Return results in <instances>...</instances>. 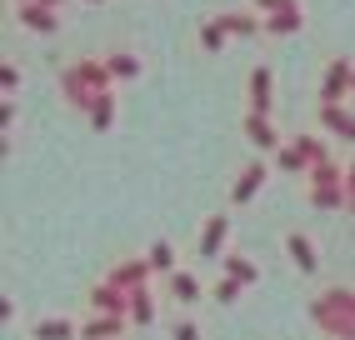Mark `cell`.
I'll return each mask as SVG.
<instances>
[{"instance_id":"cell-1","label":"cell","mask_w":355,"mask_h":340,"mask_svg":"<svg viewBox=\"0 0 355 340\" xmlns=\"http://www.w3.org/2000/svg\"><path fill=\"white\" fill-rule=\"evenodd\" d=\"M350 85H355V65L345 56H336L325 65V76H320V105H345Z\"/></svg>"},{"instance_id":"cell-2","label":"cell","mask_w":355,"mask_h":340,"mask_svg":"<svg viewBox=\"0 0 355 340\" xmlns=\"http://www.w3.org/2000/svg\"><path fill=\"white\" fill-rule=\"evenodd\" d=\"M266 176H270V165H266V160H250V165H241V176H235V185H230V205H245V201H255V196H260V185H266Z\"/></svg>"},{"instance_id":"cell-3","label":"cell","mask_w":355,"mask_h":340,"mask_svg":"<svg viewBox=\"0 0 355 340\" xmlns=\"http://www.w3.org/2000/svg\"><path fill=\"white\" fill-rule=\"evenodd\" d=\"M70 70H76V80L85 85V90H96V95H105L110 90V65L105 60H96V56H80V60H70Z\"/></svg>"},{"instance_id":"cell-4","label":"cell","mask_w":355,"mask_h":340,"mask_svg":"<svg viewBox=\"0 0 355 340\" xmlns=\"http://www.w3.org/2000/svg\"><path fill=\"white\" fill-rule=\"evenodd\" d=\"M241 130L250 135V145H255V151H280V130L270 126V115H255V110H245V120H241Z\"/></svg>"},{"instance_id":"cell-5","label":"cell","mask_w":355,"mask_h":340,"mask_svg":"<svg viewBox=\"0 0 355 340\" xmlns=\"http://www.w3.org/2000/svg\"><path fill=\"white\" fill-rule=\"evenodd\" d=\"M146 275H150V260H121V265H110V285L125 290V296L146 290Z\"/></svg>"},{"instance_id":"cell-6","label":"cell","mask_w":355,"mask_h":340,"mask_svg":"<svg viewBox=\"0 0 355 340\" xmlns=\"http://www.w3.org/2000/svg\"><path fill=\"white\" fill-rule=\"evenodd\" d=\"M270 105H275L270 65H255V70H250V110H255V115H270Z\"/></svg>"},{"instance_id":"cell-7","label":"cell","mask_w":355,"mask_h":340,"mask_svg":"<svg viewBox=\"0 0 355 340\" xmlns=\"http://www.w3.org/2000/svg\"><path fill=\"white\" fill-rule=\"evenodd\" d=\"M305 26V15H300V0H280V6L266 15V31L270 35H295Z\"/></svg>"},{"instance_id":"cell-8","label":"cell","mask_w":355,"mask_h":340,"mask_svg":"<svg viewBox=\"0 0 355 340\" xmlns=\"http://www.w3.org/2000/svg\"><path fill=\"white\" fill-rule=\"evenodd\" d=\"M15 20L26 31H40V35H51L55 26H60V15L51 10V6H40V0H31V6H15Z\"/></svg>"},{"instance_id":"cell-9","label":"cell","mask_w":355,"mask_h":340,"mask_svg":"<svg viewBox=\"0 0 355 340\" xmlns=\"http://www.w3.org/2000/svg\"><path fill=\"white\" fill-rule=\"evenodd\" d=\"M311 205L315 210H350V190L345 185H311Z\"/></svg>"},{"instance_id":"cell-10","label":"cell","mask_w":355,"mask_h":340,"mask_svg":"<svg viewBox=\"0 0 355 340\" xmlns=\"http://www.w3.org/2000/svg\"><path fill=\"white\" fill-rule=\"evenodd\" d=\"M320 126L336 130V135H345V140H355V110H345V105H320Z\"/></svg>"},{"instance_id":"cell-11","label":"cell","mask_w":355,"mask_h":340,"mask_svg":"<svg viewBox=\"0 0 355 340\" xmlns=\"http://www.w3.org/2000/svg\"><path fill=\"white\" fill-rule=\"evenodd\" d=\"M225 230H230V215H210L205 230H200V255H220L225 246Z\"/></svg>"},{"instance_id":"cell-12","label":"cell","mask_w":355,"mask_h":340,"mask_svg":"<svg viewBox=\"0 0 355 340\" xmlns=\"http://www.w3.org/2000/svg\"><path fill=\"white\" fill-rule=\"evenodd\" d=\"M220 20V26H225V35H260V31H266V20H255V15H245V10H225V15H216Z\"/></svg>"},{"instance_id":"cell-13","label":"cell","mask_w":355,"mask_h":340,"mask_svg":"<svg viewBox=\"0 0 355 340\" xmlns=\"http://www.w3.org/2000/svg\"><path fill=\"white\" fill-rule=\"evenodd\" d=\"M286 250L295 255L300 271H315V265H320V260H315V246H311V235H305V230H291V235H286Z\"/></svg>"},{"instance_id":"cell-14","label":"cell","mask_w":355,"mask_h":340,"mask_svg":"<svg viewBox=\"0 0 355 340\" xmlns=\"http://www.w3.org/2000/svg\"><path fill=\"white\" fill-rule=\"evenodd\" d=\"M121 325H125V315H96V321L80 325V335H85V340H115V335H121Z\"/></svg>"},{"instance_id":"cell-15","label":"cell","mask_w":355,"mask_h":340,"mask_svg":"<svg viewBox=\"0 0 355 340\" xmlns=\"http://www.w3.org/2000/svg\"><path fill=\"white\" fill-rule=\"evenodd\" d=\"M90 126L96 130H110V120H115V90H105V95H96V101H90Z\"/></svg>"},{"instance_id":"cell-16","label":"cell","mask_w":355,"mask_h":340,"mask_svg":"<svg viewBox=\"0 0 355 340\" xmlns=\"http://www.w3.org/2000/svg\"><path fill=\"white\" fill-rule=\"evenodd\" d=\"M105 65H110L115 80H135V76H140V60H135L130 51H105Z\"/></svg>"},{"instance_id":"cell-17","label":"cell","mask_w":355,"mask_h":340,"mask_svg":"<svg viewBox=\"0 0 355 340\" xmlns=\"http://www.w3.org/2000/svg\"><path fill=\"white\" fill-rule=\"evenodd\" d=\"M275 170H291V176H311V160H305V155L295 151V140H291V145H280V151H275Z\"/></svg>"},{"instance_id":"cell-18","label":"cell","mask_w":355,"mask_h":340,"mask_svg":"<svg viewBox=\"0 0 355 340\" xmlns=\"http://www.w3.org/2000/svg\"><path fill=\"white\" fill-rule=\"evenodd\" d=\"M295 151H300V155H305V160H311V170H315V165H325V160H330V145H325V140H320V135H295Z\"/></svg>"},{"instance_id":"cell-19","label":"cell","mask_w":355,"mask_h":340,"mask_svg":"<svg viewBox=\"0 0 355 340\" xmlns=\"http://www.w3.org/2000/svg\"><path fill=\"white\" fill-rule=\"evenodd\" d=\"M146 260H150V271H165V275H175V246H171V240H155V246L146 250Z\"/></svg>"},{"instance_id":"cell-20","label":"cell","mask_w":355,"mask_h":340,"mask_svg":"<svg viewBox=\"0 0 355 340\" xmlns=\"http://www.w3.org/2000/svg\"><path fill=\"white\" fill-rule=\"evenodd\" d=\"M171 296H175V300H185V305L200 300V280H196L191 271H175V275H171Z\"/></svg>"},{"instance_id":"cell-21","label":"cell","mask_w":355,"mask_h":340,"mask_svg":"<svg viewBox=\"0 0 355 340\" xmlns=\"http://www.w3.org/2000/svg\"><path fill=\"white\" fill-rule=\"evenodd\" d=\"M225 275H230V280H241V285H255V280H260L255 260H245V255H225Z\"/></svg>"},{"instance_id":"cell-22","label":"cell","mask_w":355,"mask_h":340,"mask_svg":"<svg viewBox=\"0 0 355 340\" xmlns=\"http://www.w3.org/2000/svg\"><path fill=\"white\" fill-rule=\"evenodd\" d=\"M225 26H220V20H205V26H200V45H205V51H225Z\"/></svg>"},{"instance_id":"cell-23","label":"cell","mask_w":355,"mask_h":340,"mask_svg":"<svg viewBox=\"0 0 355 340\" xmlns=\"http://www.w3.org/2000/svg\"><path fill=\"white\" fill-rule=\"evenodd\" d=\"M311 185H345V170H340L336 160H325V165L311 170Z\"/></svg>"},{"instance_id":"cell-24","label":"cell","mask_w":355,"mask_h":340,"mask_svg":"<svg viewBox=\"0 0 355 340\" xmlns=\"http://www.w3.org/2000/svg\"><path fill=\"white\" fill-rule=\"evenodd\" d=\"M150 315H155V300H150V290H135V296H130V321H140V325H146Z\"/></svg>"},{"instance_id":"cell-25","label":"cell","mask_w":355,"mask_h":340,"mask_svg":"<svg viewBox=\"0 0 355 340\" xmlns=\"http://www.w3.org/2000/svg\"><path fill=\"white\" fill-rule=\"evenodd\" d=\"M35 340H70V321H40Z\"/></svg>"},{"instance_id":"cell-26","label":"cell","mask_w":355,"mask_h":340,"mask_svg":"<svg viewBox=\"0 0 355 340\" xmlns=\"http://www.w3.org/2000/svg\"><path fill=\"white\" fill-rule=\"evenodd\" d=\"M15 120H20V105H15V95H6V105H0V130H15Z\"/></svg>"},{"instance_id":"cell-27","label":"cell","mask_w":355,"mask_h":340,"mask_svg":"<svg viewBox=\"0 0 355 340\" xmlns=\"http://www.w3.org/2000/svg\"><path fill=\"white\" fill-rule=\"evenodd\" d=\"M0 85H6V95H15V90H20V65H15V60L0 65Z\"/></svg>"},{"instance_id":"cell-28","label":"cell","mask_w":355,"mask_h":340,"mask_svg":"<svg viewBox=\"0 0 355 340\" xmlns=\"http://www.w3.org/2000/svg\"><path fill=\"white\" fill-rule=\"evenodd\" d=\"M235 296H241V280H230V275H225V280L216 285V300H225V305H230Z\"/></svg>"},{"instance_id":"cell-29","label":"cell","mask_w":355,"mask_h":340,"mask_svg":"<svg viewBox=\"0 0 355 340\" xmlns=\"http://www.w3.org/2000/svg\"><path fill=\"white\" fill-rule=\"evenodd\" d=\"M175 340H200V330H196L191 321H180V325H175Z\"/></svg>"},{"instance_id":"cell-30","label":"cell","mask_w":355,"mask_h":340,"mask_svg":"<svg viewBox=\"0 0 355 340\" xmlns=\"http://www.w3.org/2000/svg\"><path fill=\"white\" fill-rule=\"evenodd\" d=\"M345 190H350V196H355V160L345 165Z\"/></svg>"},{"instance_id":"cell-31","label":"cell","mask_w":355,"mask_h":340,"mask_svg":"<svg viewBox=\"0 0 355 340\" xmlns=\"http://www.w3.org/2000/svg\"><path fill=\"white\" fill-rule=\"evenodd\" d=\"M250 6H255V10H266V15H270V10L280 6V0H250Z\"/></svg>"},{"instance_id":"cell-32","label":"cell","mask_w":355,"mask_h":340,"mask_svg":"<svg viewBox=\"0 0 355 340\" xmlns=\"http://www.w3.org/2000/svg\"><path fill=\"white\" fill-rule=\"evenodd\" d=\"M40 6H51V10H60V6H65V0H40Z\"/></svg>"},{"instance_id":"cell-33","label":"cell","mask_w":355,"mask_h":340,"mask_svg":"<svg viewBox=\"0 0 355 340\" xmlns=\"http://www.w3.org/2000/svg\"><path fill=\"white\" fill-rule=\"evenodd\" d=\"M350 215H355V196H350Z\"/></svg>"},{"instance_id":"cell-34","label":"cell","mask_w":355,"mask_h":340,"mask_svg":"<svg viewBox=\"0 0 355 340\" xmlns=\"http://www.w3.org/2000/svg\"><path fill=\"white\" fill-rule=\"evenodd\" d=\"M15 6H31V0H15Z\"/></svg>"},{"instance_id":"cell-35","label":"cell","mask_w":355,"mask_h":340,"mask_svg":"<svg viewBox=\"0 0 355 340\" xmlns=\"http://www.w3.org/2000/svg\"><path fill=\"white\" fill-rule=\"evenodd\" d=\"M90 6H101V0H90Z\"/></svg>"},{"instance_id":"cell-36","label":"cell","mask_w":355,"mask_h":340,"mask_svg":"<svg viewBox=\"0 0 355 340\" xmlns=\"http://www.w3.org/2000/svg\"><path fill=\"white\" fill-rule=\"evenodd\" d=\"M350 95H355V85H350Z\"/></svg>"}]
</instances>
